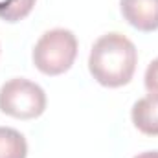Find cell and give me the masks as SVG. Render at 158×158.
<instances>
[{"mask_svg": "<svg viewBox=\"0 0 158 158\" xmlns=\"http://www.w3.org/2000/svg\"><path fill=\"white\" fill-rule=\"evenodd\" d=\"M138 52L131 39L121 33H107L94 42L88 55V70L99 85L118 88L127 85L136 70Z\"/></svg>", "mask_w": 158, "mask_h": 158, "instance_id": "obj_1", "label": "cell"}, {"mask_svg": "<svg viewBox=\"0 0 158 158\" xmlns=\"http://www.w3.org/2000/svg\"><path fill=\"white\" fill-rule=\"evenodd\" d=\"M77 57V39L74 31L53 28L40 35L33 48V64L46 76H61L72 68Z\"/></svg>", "mask_w": 158, "mask_h": 158, "instance_id": "obj_2", "label": "cell"}, {"mask_svg": "<svg viewBox=\"0 0 158 158\" xmlns=\"http://www.w3.org/2000/svg\"><path fill=\"white\" fill-rule=\"evenodd\" d=\"M0 110L17 119L39 118L46 110V94L30 79H9L0 88Z\"/></svg>", "mask_w": 158, "mask_h": 158, "instance_id": "obj_3", "label": "cell"}, {"mask_svg": "<svg viewBox=\"0 0 158 158\" xmlns=\"http://www.w3.org/2000/svg\"><path fill=\"white\" fill-rule=\"evenodd\" d=\"M123 19L138 31L158 30V0H119Z\"/></svg>", "mask_w": 158, "mask_h": 158, "instance_id": "obj_4", "label": "cell"}, {"mask_svg": "<svg viewBox=\"0 0 158 158\" xmlns=\"http://www.w3.org/2000/svg\"><path fill=\"white\" fill-rule=\"evenodd\" d=\"M131 119L140 132L147 136H158V99L153 96L140 98L132 105Z\"/></svg>", "mask_w": 158, "mask_h": 158, "instance_id": "obj_5", "label": "cell"}, {"mask_svg": "<svg viewBox=\"0 0 158 158\" xmlns=\"http://www.w3.org/2000/svg\"><path fill=\"white\" fill-rule=\"evenodd\" d=\"M28 142L11 127H0V158H26Z\"/></svg>", "mask_w": 158, "mask_h": 158, "instance_id": "obj_6", "label": "cell"}, {"mask_svg": "<svg viewBox=\"0 0 158 158\" xmlns=\"http://www.w3.org/2000/svg\"><path fill=\"white\" fill-rule=\"evenodd\" d=\"M35 6V0H0V19L6 22H19L26 19Z\"/></svg>", "mask_w": 158, "mask_h": 158, "instance_id": "obj_7", "label": "cell"}, {"mask_svg": "<svg viewBox=\"0 0 158 158\" xmlns=\"http://www.w3.org/2000/svg\"><path fill=\"white\" fill-rule=\"evenodd\" d=\"M143 83H145V90L149 92V96L158 99V57L149 63V66L145 70Z\"/></svg>", "mask_w": 158, "mask_h": 158, "instance_id": "obj_8", "label": "cell"}, {"mask_svg": "<svg viewBox=\"0 0 158 158\" xmlns=\"http://www.w3.org/2000/svg\"><path fill=\"white\" fill-rule=\"evenodd\" d=\"M134 158H158V151H145V153H140Z\"/></svg>", "mask_w": 158, "mask_h": 158, "instance_id": "obj_9", "label": "cell"}]
</instances>
